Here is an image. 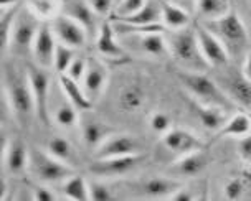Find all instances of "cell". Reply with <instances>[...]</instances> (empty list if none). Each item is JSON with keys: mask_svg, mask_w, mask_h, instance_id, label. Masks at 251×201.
Wrapping results in <instances>:
<instances>
[{"mask_svg": "<svg viewBox=\"0 0 251 201\" xmlns=\"http://www.w3.org/2000/svg\"><path fill=\"white\" fill-rule=\"evenodd\" d=\"M3 160L7 163L8 172L12 173H24L28 168L30 162V149H26L25 142L20 138H13L8 144L7 150L3 152Z\"/></svg>", "mask_w": 251, "mask_h": 201, "instance_id": "603a6c76", "label": "cell"}, {"mask_svg": "<svg viewBox=\"0 0 251 201\" xmlns=\"http://www.w3.org/2000/svg\"><path fill=\"white\" fill-rule=\"evenodd\" d=\"M195 10L199 12L201 19L207 22L226 15L228 12H231V8L230 0H197Z\"/></svg>", "mask_w": 251, "mask_h": 201, "instance_id": "f1b7e54d", "label": "cell"}, {"mask_svg": "<svg viewBox=\"0 0 251 201\" xmlns=\"http://www.w3.org/2000/svg\"><path fill=\"white\" fill-rule=\"evenodd\" d=\"M75 58H76V48L58 42L56 50H55V60H53V66H55V69L58 73L60 74L66 73Z\"/></svg>", "mask_w": 251, "mask_h": 201, "instance_id": "e575fe53", "label": "cell"}, {"mask_svg": "<svg viewBox=\"0 0 251 201\" xmlns=\"http://www.w3.org/2000/svg\"><path fill=\"white\" fill-rule=\"evenodd\" d=\"M165 40H167L169 53L176 60V63L180 65L183 69L203 73L210 68L203 53L200 50L199 38H197L194 26L169 30Z\"/></svg>", "mask_w": 251, "mask_h": 201, "instance_id": "3957f363", "label": "cell"}, {"mask_svg": "<svg viewBox=\"0 0 251 201\" xmlns=\"http://www.w3.org/2000/svg\"><path fill=\"white\" fill-rule=\"evenodd\" d=\"M146 102V89L141 83H129L121 88L118 104L123 112L134 114L142 109Z\"/></svg>", "mask_w": 251, "mask_h": 201, "instance_id": "cb8c5ba5", "label": "cell"}, {"mask_svg": "<svg viewBox=\"0 0 251 201\" xmlns=\"http://www.w3.org/2000/svg\"><path fill=\"white\" fill-rule=\"evenodd\" d=\"M162 144L169 152L178 155V157L203 149V142L195 134L188 132L185 129H169L162 135Z\"/></svg>", "mask_w": 251, "mask_h": 201, "instance_id": "2e32d148", "label": "cell"}, {"mask_svg": "<svg viewBox=\"0 0 251 201\" xmlns=\"http://www.w3.org/2000/svg\"><path fill=\"white\" fill-rule=\"evenodd\" d=\"M56 37L53 33V28L48 22H42L40 30L37 33L33 43V50L31 55L35 58V63L43 66V68H50L53 66V60H55V50H56Z\"/></svg>", "mask_w": 251, "mask_h": 201, "instance_id": "9a60e30c", "label": "cell"}, {"mask_svg": "<svg viewBox=\"0 0 251 201\" xmlns=\"http://www.w3.org/2000/svg\"><path fill=\"white\" fill-rule=\"evenodd\" d=\"M20 8L22 5L2 8V13H0V46H2L3 53L10 46L12 28H13V23H15V19H17V15H19Z\"/></svg>", "mask_w": 251, "mask_h": 201, "instance_id": "4dcf8cb0", "label": "cell"}, {"mask_svg": "<svg viewBox=\"0 0 251 201\" xmlns=\"http://www.w3.org/2000/svg\"><path fill=\"white\" fill-rule=\"evenodd\" d=\"M240 177L243 178L245 186H246V193H251V163H246L240 172Z\"/></svg>", "mask_w": 251, "mask_h": 201, "instance_id": "f6af8a7d", "label": "cell"}, {"mask_svg": "<svg viewBox=\"0 0 251 201\" xmlns=\"http://www.w3.org/2000/svg\"><path fill=\"white\" fill-rule=\"evenodd\" d=\"M151 129L157 134H165L170 129V117L162 112L154 114L151 117Z\"/></svg>", "mask_w": 251, "mask_h": 201, "instance_id": "ab89813d", "label": "cell"}, {"mask_svg": "<svg viewBox=\"0 0 251 201\" xmlns=\"http://www.w3.org/2000/svg\"><path fill=\"white\" fill-rule=\"evenodd\" d=\"M223 190H225V198L226 200H241L246 196L245 181L240 175L230 178V180L226 181V185Z\"/></svg>", "mask_w": 251, "mask_h": 201, "instance_id": "d590c367", "label": "cell"}, {"mask_svg": "<svg viewBox=\"0 0 251 201\" xmlns=\"http://www.w3.org/2000/svg\"><path fill=\"white\" fill-rule=\"evenodd\" d=\"M53 117H55V122L58 124L60 127H65V129H70L79 124V115H78V109L71 104V102L66 99L60 107H56L53 111Z\"/></svg>", "mask_w": 251, "mask_h": 201, "instance_id": "836d02e7", "label": "cell"}, {"mask_svg": "<svg viewBox=\"0 0 251 201\" xmlns=\"http://www.w3.org/2000/svg\"><path fill=\"white\" fill-rule=\"evenodd\" d=\"M218 71L220 74L217 83L223 89V92L230 97L231 102L251 112V79L246 78L243 69H238L231 63L220 68Z\"/></svg>", "mask_w": 251, "mask_h": 201, "instance_id": "52a82bcc", "label": "cell"}, {"mask_svg": "<svg viewBox=\"0 0 251 201\" xmlns=\"http://www.w3.org/2000/svg\"><path fill=\"white\" fill-rule=\"evenodd\" d=\"M96 48L102 56L107 60H124L127 58L123 46L116 40V32L113 22H102L98 30V38H96Z\"/></svg>", "mask_w": 251, "mask_h": 201, "instance_id": "ffe728a7", "label": "cell"}, {"mask_svg": "<svg viewBox=\"0 0 251 201\" xmlns=\"http://www.w3.org/2000/svg\"><path fill=\"white\" fill-rule=\"evenodd\" d=\"M243 73L246 74V78L251 79V48H250L248 55H246L245 61H243Z\"/></svg>", "mask_w": 251, "mask_h": 201, "instance_id": "c3c4849f", "label": "cell"}, {"mask_svg": "<svg viewBox=\"0 0 251 201\" xmlns=\"http://www.w3.org/2000/svg\"><path fill=\"white\" fill-rule=\"evenodd\" d=\"M160 7H162V23L167 26V30H178L190 23V12H187L185 8L167 0H160Z\"/></svg>", "mask_w": 251, "mask_h": 201, "instance_id": "484cf974", "label": "cell"}, {"mask_svg": "<svg viewBox=\"0 0 251 201\" xmlns=\"http://www.w3.org/2000/svg\"><path fill=\"white\" fill-rule=\"evenodd\" d=\"M251 132V115L250 112H240L226 120V124L217 131V138L223 137H238L243 138Z\"/></svg>", "mask_w": 251, "mask_h": 201, "instance_id": "4316f807", "label": "cell"}, {"mask_svg": "<svg viewBox=\"0 0 251 201\" xmlns=\"http://www.w3.org/2000/svg\"><path fill=\"white\" fill-rule=\"evenodd\" d=\"M250 115H251V112H250ZM238 149H240L241 157L245 160H251V132L248 135H245L243 138H240Z\"/></svg>", "mask_w": 251, "mask_h": 201, "instance_id": "7bdbcfd3", "label": "cell"}, {"mask_svg": "<svg viewBox=\"0 0 251 201\" xmlns=\"http://www.w3.org/2000/svg\"><path fill=\"white\" fill-rule=\"evenodd\" d=\"M139 42L141 50L149 56H162L167 48V40L164 38V33H146V35H134Z\"/></svg>", "mask_w": 251, "mask_h": 201, "instance_id": "f546056e", "label": "cell"}, {"mask_svg": "<svg viewBox=\"0 0 251 201\" xmlns=\"http://www.w3.org/2000/svg\"><path fill=\"white\" fill-rule=\"evenodd\" d=\"M180 181L176 177H149L132 185L134 191L144 198H170L180 188Z\"/></svg>", "mask_w": 251, "mask_h": 201, "instance_id": "5bb4252c", "label": "cell"}, {"mask_svg": "<svg viewBox=\"0 0 251 201\" xmlns=\"http://www.w3.org/2000/svg\"><path fill=\"white\" fill-rule=\"evenodd\" d=\"M86 68H88V60H84L83 56H76L73 60V63L70 65L66 74L71 76V78L76 79V81L81 83L84 78V73H86Z\"/></svg>", "mask_w": 251, "mask_h": 201, "instance_id": "f35d334b", "label": "cell"}, {"mask_svg": "<svg viewBox=\"0 0 251 201\" xmlns=\"http://www.w3.org/2000/svg\"><path fill=\"white\" fill-rule=\"evenodd\" d=\"M42 25V20L30 10L28 7L22 5L19 15L13 23L12 35H10V50L15 56H28L33 50V43L37 38V33Z\"/></svg>", "mask_w": 251, "mask_h": 201, "instance_id": "5b68a950", "label": "cell"}, {"mask_svg": "<svg viewBox=\"0 0 251 201\" xmlns=\"http://www.w3.org/2000/svg\"><path fill=\"white\" fill-rule=\"evenodd\" d=\"M26 0H0V8H10L17 5H24Z\"/></svg>", "mask_w": 251, "mask_h": 201, "instance_id": "7dc6e473", "label": "cell"}, {"mask_svg": "<svg viewBox=\"0 0 251 201\" xmlns=\"http://www.w3.org/2000/svg\"><path fill=\"white\" fill-rule=\"evenodd\" d=\"M63 191H65L66 198L70 200L86 201L89 200V181L79 175H73L63 183Z\"/></svg>", "mask_w": 251, "mask_h": 201, "instance_id": "1f68e13d", "label": "cell"}, {"mask_svg": "<svg viewBox=\"0 0 251 201\" xmlns=\"http://www.w3.org/2000/svg\"><path fill=\"white\" fill-rule=\"evenodd\" d=\"M28 168L42 183L65 181L75 175V170L71 165L61 162L56 157H53L48 150H42L38 147L30 149Z\"/></svg>", "mask_w": 251, "mask_h": 201, "instance_id": "8992f818", "label": "cell"}, {"mask_svg": "<svg viewBox=\"0 0 251 201\" xmlns=\"http://www.w3.org/2000/svg\"><path fill=\"white\" fill-rule=\"evenodd\" d=\"M248 2H250V5H251V0H248Z\"/></svg>", "mask_w": 251, "mask_h": 201, "instance_id": "681fc988", "label": "cell"}, {"mask_svg": "<svg viewBox=\"0 0 251 201\" xmlns=\"http://www.w3.org/2000/svg\"><path fill=\"white\" fill-rule=\"evenodd\" d=\"M142 160H144L142 154L123 155V157L111 158H96V162L91 165V172L98 177H121L132 172Z\"/></svg>", "mask_w": 251, "mask_h": 201, "instance_id": "4fadbf2b", "label": "cell"}, {"mask_svg": "<svg viewBox=\"0 0 251 201\" xmlns=\"http://www.w3.org/2000/svg\"><path fill=\"white\" fill-rule=\"evenodd\" d=\"M188 107L195 112L197 119L200 120V124L208 131H220L228 120L226 109L218 106H208L201 104V102L195 101L194 97L188 96Z\"/></svg>", "mask_w": 251, "mask_h": 201, "instance_id": "e0dca14e", "label": "cell"}, {"mask_svg": "<svg viewBox=\"0 0 251 201\" xmlns=\"http://www.w3.org/2000/svg\"><path fill=\"white\" fill-rule=\"evenodd\" d=\"M79 131H81L84 145L96 150L107 137L113 135L116 129L111 127L102 119L91 114V111H84V114L79 115Z\"/></svg>", "mask_w": 251, "mask_h": 201, "instance_id": "7c38bea8", "label": "cell"}, {"mask_svg": "<svg viewBox=\"0 0 251 201\" xmlns=\"http://www.w3.org/2000/svg\"><path fill=\"white\" fill-rule=\"evenodd\" d=\"M88 3L98 15H107L116 5V0H88Z\"/></svg>", "mask_w": 251, "mask_h": 201, "instance_id": "60d3db41", "label": "cell"}, {"mask_svg": "<svg viewBox=\"0 0 251 201\" xmlns=\"http://www.w3.org/2000/svg\"><path fill=\"white\" fill-rule=\"evenodd\" d=\"M203 25L225 46L230 61L235 65L243 63L250 51V38L246 26L235 12H228L226 15L215 20H207Z\"/></svg>", "mask_w": 251, "mask_h": 201, "instance_id": "7a4b0ae2", "label": "cell"}, {"mask_svg": "<svg viewBox=\"0 0 251 201\" xmlns=\"http://www.w3.org/2000/svg\"><path fill=\"white\" fill-rule=\"evenodd\" d=\"M58 84H60L66 99H68L78 111H83L84 112V111L93 109V101L89 99V96L86 94L83 84L79 81H76V79H73L66 73H61L60 78H58Z\"/></svg>", "mask_w": 251, "mask_h": 201, "instance_id": "7402d4cb", "label": "cell"}, {"mask_svg": "<svg viewBox=\"0 0 251 201\" xmlns=\"http://www.w3.org/2000/svg\"><path fill=\"white\" fill-rule=\"evenodd\" d=\"M50 25L60 43L73 46L76 50L86 45L88 32L83 28V25H79L78 22L71 19L70 15H66V13H58L55 19L50 20Z\"/></svg>", "mask_w": 251, "mask_h": 201, "instance_id": "30bf717a", "label": "cell"}, {"mask_svg": "<svg viewBox=\"0 0 251 201\" xmlns=\"http://www.w3.org/2000/svg\"><path fill=\"white\" fill-rule=\"evenodd\" d=\"M142 144L131 134H118L114 132L109 135L102 144L96 149L94 157L96 158H111V157H123V155L141 154Z\"/></svg>", "mask_w": 251, "mask_h": 201, "instance_id": "8fae6325", "label": "cell"}, {"mask_svg": "<svg viewBox=\"0 0 251 201\" xmlns=\"http://www.w3.org/2000/svg\"><path fill=\"white\" fill-rule=\"evenodd\" d=\"M170 3H176V5L185 8L187 12H194L195 5H197V0H167Z\"/></svg>", "mask_w": 251, "mask_h": 201, "instance_id": "bcb514c9", "label": "cell"}, {"mask_svg": "<svg viewBox=\"0 0 251 201\" xmlns=\"http://www.w3.org/2000/svg\"><path fill=\"white\" fill-rule=\"evenodd\" d=\"M48 68H43L40 65H30L26 68L28 74V81L33 91L35 99V111H37V117L40 122L50 124V86L51 78L50 73L47 71Z\"/></svg>", "mask_w": 251, "mask_h": 201, "instance_id": "ba28073f", "label": "cell"}, {"mask_svg": "<svg viewBox=\"0 0 251 201\" xmlns=\"http://www.w3.org/2000/svg\"><path fill=\"white\" fill-rule=\"evenodd\" d=\"M33 200L37 201H53L56 200V195L48 186H37L33 190Z\"/></svg>", "mask_w": 251, "mask_h": 201, "instance_id": "b9f144b4", "label": "cell"}, {"mask_svg": "<svg viewBox=\"0 0 251 201\" xmlns=\"http://www.w3.org/2000/svg\"><path fill=\"white\" fill-rule=\"evenodd\" d=\"M63 13L70 15L71 19H75L79 25H83V28L86 30L88 35H94L100 30L98 19H96L98 13L91 8L88 0H70V2L65 3Z\"/></svg>", "mask_w": 251, "mask_h": 201, "instance_id": "44dd1931", "label": "cell"}, {"mask_svg": "<svg viewBox=\"0 0 251 201\" xmlns=\"http://www.w3.org/2000/svg\"><path fill=\"white\" fill-rule=\"evenodd\" d=\"M3 88L2 91L7 94V99L10 102L13 117L19 124L26 126L31 115H37L35 111V99L33 91H31L28 74L20 73V69L15 65L7 63L3 66Z\"/></svg>", "mask_w": 251, "mask_h": 201, "instance_id": "6da1fadb", "label": "cell"}, {"mask_svg": "<svg viewBox=\"0 0 251 201\" xmlns=\"http://www.w3.org/2000/svg\"><path fill=\"white\" fill-rule=\"evenodd\" d=\"M207 165H208L207 154L201 150H195V152H190V154L182 155V157L170 167L169 175L176 177V178L178 177L192 178V177L200 175Z\"/></svg>", "mask_w": 251, "mask_h": 201, "instance_id": "d6986e66", "label": "cell"}, {"mask_svg": "<svg viewBox=\"0 0 251 201\" xmlns=\"http://www.w3.org/2000/svg\"><path fill=\"white\" fill-rule=\"evenodd\" d=\"M178 79L185 88L187 94L194 97L195 101L201 102V104L218 106L230 111L233 104L231 99L223 92V89L218 86V83L213 81L212 78H208L207 74L199 73V71L183 69L178 73Z\"/></svg>", "mask_w": 251, "mask_h": 201, "instance_id": "277c9868", "label": "cell"}, {"mask_svg": "<svg viewBox=\"0 0 251 201\" xmlns=\"http://www.w3.org/2000/svg\"><path fill=\"white\" fill-rule=\"evenodd\" d=\"M107 83V69L101 61L94 60V58H88V68L83 78V88L93 102L98 99L106 88Z\"/></svg>", "mask_w": 251, "mask_h": 201, "instance_id": "ac0fdd59", "label": "cell"}, {"mask_svg": "<svg viewBox=\"0 0 251 201\" xmlns=\"http://www.w3.org/2000/svg\"><path fill=\"white\" fill-rule=\"evenodd\" d=\"M147 2H149V0H121L118 5H116L114 15H118V17L132 15V13L141 10Z\"/></svg>", "mask_w": 251, "mask_h": 201, "instance_id": "74e56055", "label": "cell"}, {"mask_svg": "<svg viewBox=\"0 0 251 201\" xmlns=\"http://www.w3.org/2000/svg\"><path fill=\"white\" fill-rule=\"evenodd\" d=\"M113 20L126 22V23H132V25L162 23V7H160V0H149L141 10L132 13V15H127V17L113 15Z\"/></svg>", "mask_w": 251, "mask_h": 201, "instance_id": "d4e9b609", "label": "cell"}, {"mask_svg": "<svg viewBox=\"0 0 251 201\" xmlns=\"http://www.w3.org/2000/svg\"><path fill=\"white\" fill-rule=\"evenodd\" d=\"M170 200H176V201H192L195 200V195L192 193V190L188 188H178L176 193H174L172 196H170Z\"/></svg>", "mask_w": 251, "mask_h": 201, "instance_id": "ee69618b", "label": "cell"}, {"mask_svg": "<svg viewBox=\"0 0 251 201\" xmlns=\"http://www.w3.org/2000/svg\"><path fill=\"white\" fill-rule=\"evenodd\" d=\"M47 150L50 152L53 157H56L61 162L68 163V165H76L78 163V155H76L75 147L70 144V140H66L65 137H53L50 138L47 145Z\"/></svg>", "mask_w": 251, "mask_h": 201, "instance_id": "83f0119b", "label": "cell"}, {"mask_svg": "<svg viewBox=\"0 0 251 201\" xmlns=\"http://www.w3.org/2000/svg\"><path fill=\"white\" fill-rule=\"evenodd\" d=\"M114 198V193L109 186L100 181H89V200L94 201H109Z\"/></svg>", "mask_w": 251, "mask_h": 201, "instance_id": "8d00e7d4", "label": "cell"}, {"mask_svg": "<svg viewBox=\"0 0 251 201\" xmlns=\"http://www.w3.org/2000/svg\"><path fill=\"white\" fill-rule=\"evenodd\" d=\"M194 28H195V33H197V38H199L200 50H201V53H203L208 66L220 69V68H223V66L231 63L225 46L220 43V40L210 32L207 26L201 25V23H195Z\"/></svg>", "mask_w": 251, "mask_h": 201, "instance_id": "9c48e42d", "label": "cell"}, {"mask_svg": "<svg viewBox=\"0 0 251 201\" xmlns=\"http://www.w3.org/2000/svg\"><path fill=\"white\" fill-rule=\"evenodd\" d=\"M25 5L42 22L53 20L60 13V0H26Z\"/></svg>", "mask_w": 251, "mask_h": 201, "instance_id": "d6a6232c", "label": "cell"}]
</instances>
